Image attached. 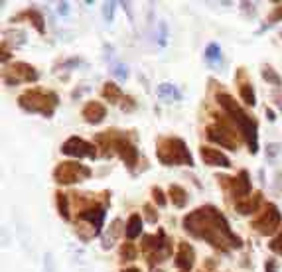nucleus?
<instances>
[{"instance_id": "obj_1", "label": "nucleus", "mask_w": 282, "mask_h": 272, "mask_svg": "<svg viewBox=\"0 0 282 272\" xmlns=\"http://www.w3.org/2000/svg\"><path fill=\"white\" fill-rule=\"evenodd\" d=\"M184 227L191 235L209 240L213 246H221L223 237L229 240L231 246H237V248L241 246V238L231 233L225 217L213 207H201V209H195L193 213H189L184 219Z\"/></svg>"}, {"instance_id": "obj_2", "label": "nucleus", "mask_w": 282, "mask_h": 272, "mask_svg": "<svg viewBox=\"0 0 282 272\" xmlns=\"http://www.w3.org/2000/svg\"><path fill=\"white\" fill-rule=\"evenodd\" d=\"M217 101L219 104L231 114V118L235 120V124L239 126V130L243 132L245 136V140H247V144H249V150H251L252 154H256V150H258V140H256V124L252 122L251 118L245 114V110L235 102V99L231 97V95H227V93H221L217 95Z\"/></svg>"}, {"instance_id": "obj_3", "label": "nucleus", "mask_w": 282, "mask_h": 272, "mask_svg": "<svg viewBox=\"0 0 282 272\" xmlns=\"http://www.w3.org/2000/svg\"><path fill=\"white\" fill-rule=\"evenodd\" d=\"M158 160L164 166H193V158L182 138H164L158 144Z\"/></svg>"}, {"instance_id": "obj_4", "label": "nucleus", "mask_w": 282, "mask_h": 272, "mask_svg": "<svg viewBox=\"0 0 282 272\" xmlns=\"http://www.w3.org/2000/svg\"><path fill=\"white\" fill-rule=\"evenodd\" d=\"M20 106L28 112H38L44 116L54 114L56 106H58V95L52 91H42V89H30L24 95H20Z\"/></svg>"}, {"instance_id": "obj_5", "label": "nucleus", "mask_w": 282, "mask_h": 272, "mask_svg": "<svg viewBox=\"0 0 282 272\" xmlns=\"http://www.w3.org/2000/svg\"><path fill=\"white\" fill-rule=\"evenodd\" d=\"M91 176V170L83 164L77 162H63L54 170V178L58 184H75V182H83Z\"/></svg>"}, {"instance_id": "obj_6", "label": "nucleus", "mask_w": 282, "mask_h": 272, "mask_svg": "<svg viewBox=\"0 0 282 272\" xmlns=\"http://www.w3.org/2000/svg\"><path fill=\"white\" fill-rule=\"evenodd\" d=\"M280 227V213L276 209V205L268 204L266 209L262 211V215L254 221V229L260 233V235H274Z\"/></svg>"}, {"instance_id": "obj_7", "label": "nucleus", "mask_w": 282, "mask_h": 272, "mask_svg": "<svg viewBox=\"0 0 282 272\" xmlns=\"http://www.w3.org/2000/svg\"><path fill=\"white\" fill-rule=\"evenodd\" d=\"M62 152L67 156H73V158H95L97 156L93 144L83 138H77V136H71L63 142Z\"/></svg>"}, {"instance_id": "obj_8", "label": "nucleus", "mask_w": 282, "mask_h": 272, "mask_svg": "<svg viewBox=\"0 0 282 272\" xmlns=\"http://www.w3.org/2000/svg\"><path fill=\"white\" fill-rule=\"evenodd\" d=\"M10 73H12V77H4V81L10 83V85H16V83H20V81L30 83V81H36V79H38L36 69L32 68V66H28V64H14L12 69H10Z\"/></svg>"}, {"instance_id": "obj_9", "label": "nucleus", "mask_w": 282, "mask_h": 272, "mask_svg": "<svg viewBox=\"0 0 282 272\" xmlns=\"http://www.w3.org/2000/svg\"><path fill=\"white\" fill-rule=\"evenodd\" d=\"M207 138L213 140V142H217L219 146L229 148V150H237V140L233 138V132L227 130L225 126H217V124L209 126L207 128Z\"/></svg>"}, {"instance_id": "obj_10", "label": "nucleus", "mask_w": 282, "mask_h": 272, "mask_svg": "<svg viewBox=\"0 0 282 272\" xmlns=\"http://www.w3.org/2000/svg\"><path fill=\"white\" fill-rule=\"evenodd\" d=\"M199 154H201V160H203V164H207V166H219V168H231V162H229V158L219 152L217 148H209V146H201V150H199Z\"/></svg>"}, {"instance_id": "obj_11", "label": "nucleus", "mask_w": 282, "mask_h": 272, "mask_svg": "<svg viewBox=\"0 0 282 272\" xmlns=\"http://www.w3.org/2000/svg\"><path fill=\"white\" fill-rule=\"evenodd\" d=\"M81 114H83V118H85L89 124H99V122L105 120V116H107V108H105L103 102L89 101L85 106H83Z\"/></svg>"}, {"instance_id": "obj_12", "label": "nucleus", "mask_w": 282, "mask_h": 272, "mask_svg": "<svg viewBox=\"0 0 282 272\" xmlns=\"http://www.w3.org/2000/svg\"><path fill=\"white\" fill-rule=\"evenodd\" d=\"M115 148H117L119 156L125 160L126 166H128V168H134V164H136V160H138L136 148H134L126 138H117V140H115Z\"/></svg>"}, {"instance_id": "obj_13", "label": "nucleus", "mask_w": 282, "mask_h": 272, "mask_svg": "<svg viewBox=\"0 0 282 272\" xmlns=\"http://www.w3.org/2000/svg\"><path fill=\"white\" fill-rule=\"evenodd\" d=\"M176 266L182 270H189L193 266V248L189 246L188 242H182L176 254Z\"/></svg>"}, {"instance_id": "obj_14", "label": "nucleus", "mask_w": 282, "mask_h": 272, "mask_svg": "<svg viewBox=\"0 0 282 272\" xmlns=\"http://www.w3.org/2000/svg\"><path fill=\"white\" fill-rule=\"evenodd\" d=\"M79 217L83 221H89L91 225H95V233L99 235L101 227H103V221H105V209L103 207H95V209H87V211H81Z\"/></svg>"}, {"instance_id": "obj_15", "label": "nucleus", "mask_w": 282, "mask_h": 272, "mask_svg": "<svg viewBox=\"0 0 282 272\" xmlns=\"http://www.w3.org/2000/svg\"><path fill=\"white\" fill-rule=\"evenodd\" d=\"M233 194L235 198H245L251 194V182H249V174L247 172H241L237 182H235V188H233Z\"/></svg>"}, {"instance_id": "obj_16", "label": "nucleus", "mask_w": 282, "mask_h": 272, "mask_svg": "<svg viewBox=\"0 0 282 272\" xmlns=\"http://www.w3.org/2000/svg\"><path fill=\"white\" fill-rule=\"evenodd\" d=\"M140 231H142V217L134 213V215H130L128 221H126L125 235H126V238H136L140 235Z\"/></svg>"}, {"instance_id": "obj_17", "label": "nucleus", "mask_w": 282, "mask_h": 272, "mask_svg": "<svg viewBox=\"0 0 282 272\" xmlns=\"http://www.w3.org/2000/svg\"><path fill=\"white\" fill-rule=\"evenodd\" d=\"M170 200H172V204L176 205V207H186L188 204V194H186V190L184 188H180V186H170Z\"/></svg>"}, {"instance_id": "obj_18", "label": "nucleus", "mask_w": 282, "mask_h": 272, "mask_svg": "<svg viewBox=\"0 0 282 272\" xmlns=\"http://www.w3.org/2000/svg\"><path fill=\"white\" fill-rule=\"evenodd\" d=\"M103 97L109 99V102H119L123 99V91H121V87L115 85V83H105V87H103Z\"/></svg>"}, {"instance_id": "obj_19", "label": "nucleus", "mask_w": 282, "mask_h": 272, "mask_svg": "<svg viewBox=\"0 0 282 272\" xmlns=\"http://www.w3.org/2000/svg\"><path fill=\"white\" fill-rule=\"evenodd\" d=\"M156 95L160 99H164L166 102H170L172 99H178V97H180V93L176 91V87L170 85V83H162L156 89Z\"/></svg>"}, {"instance_id": "obj_20", "label": "nucleus", "mask_w": 282, "mask_h": 272, "mask_svg": "<svg viewBox=\"0 0 282 272\" xmlns=\"http://www.w3.org/2000/svg\"><path fill=\"white\" fill-rule=\"evenodd\" d=\"M205 60L209 64H219L221 62V48L217 44H209L205 50Z\"/></svg>"}, {"instance_id": "obj_21", "label": "nucleus", "mask_w": 282, "mask_h": 272, "mask_svg": "<svg viewBox=\"0 0 282 272\" xmlns=\"http://www.w3.org/2000/svg\"><path fill=\"white\" fill-rule=\"evenodd\" d=\"M111 73H113L115 77H119V79H126V77H128L126 66H125V64H121V62H115V64H111Z\"/></svg>"}, {"instance_id": "obj_22", "label": "nucleus", "mask_w": 282, "mask_h": 272, "mask_svg": "<svg viewBox=\"0 0 282 272\" xmlns=\"http://www.w3.org/2000/svg\"><path fill=\"white\" fill-rule=\"evenodd\" d=\"M58 209H60V215L63 219H69V205H67L65 194H58Z\"/></svg>"}, {"instance_id": "obj_23", "label": "nucleus", "mask_w": 282, "mask_h": 272, "mask_svg": "<svg viewBox=\"0 0 282 272\" xmlns=\"http://www.w3.org/2000/svg\"><path fill=\"white\" fill-rule=\"evenodd\" d=\"M241 99L247 102V104H251V106H254V91L251 89V85H243L241 87Z\"/></svg>"}, {"instance_id": "obj_24", "label": "nucleus", "mask_w": 282, "mask_h": 272, "mask_svg": "<svg viewBox=\"0 0 282 272\" xmlns=\"http://www.w3.org/2000/svg\"><path fill=\"white\" fill-rule=\"evenodd\" d=\"M262 77H264L266 81H270L272 85H276V87H278V85L282 83V79L278 77V75H276V73H274V69H270V68L262 69Z\"/></svg>"}, {"instance_id": "obj_25", "label": "nucleus", "mask_w": 282, "mask_h": 272, "mask_svg": "<svg viewBox=\"0 0 282 272\" xmlns=\"http://www.w3.org/2000/svg\"><path fill=\"white\" fill-rule=\"evenodd\" d=\"M121 254H123L125 260H134V258H136V248H134L130 242H125L123 248H121Z\"/></svg>"}, {"instance_id": "obj_26", "label": "nucleus", "mask_w": 282, "mask_h": 272, "mask_svg": "<svg viewBox=\"0 0 282 272\" xmlns=\"http://www.w3.org/2000/svg\"><path fill=\"white\" fill-rule=\"evenodd\" d=\"M28 16L32 18V24L36 26V30L42 34V32H44V24H42V16H40V12L32 10V12H28Z\"/></svg>"}, {"instance_id": "obj_27", "label": "nucleus", "mask_w": 282, "mask_h": 272, "mask_svg": "<svg viewBox=\"0 0 282 272\" xmlns=\"http://www.w3.org/2000/svg\"><path fill=\"white\" fill-rule=\"evenodd\" d=\"M258 202H260V200L256 198V200H254L252 204H251V202H247V204H237V209H239L241 213H245V215H247V213H252V211L256 209V205H258Z\"/></svg>"}, {"instance_id": "obj_28", "label": "nucleus", "mask_w": 282, "mask_h": 272, "mask_svg": "<svg viewBox=\"0 0 282 272\" xmlns=\"http://www.w3.org/2000/svg\"><path fill=\"white\" fill-rule=\"evenodd\" d=\"M115 2H107L105 6H103V16H105V20L107 22H113V14H115Z\"/></svg>"}, {"instance_id": "obj_29", "label": "nucleus", "mask_w": 282, "mask_h": 272, "mask_svg": "<svg viewBox=\"0 0 282 272\" xmlns=\"http://www.w3.org/2000/svg\"><path fill=\"white\" fill-rule=\"evenodd\" d=\"M152 196H154V202H156L160 207H164V205H166V198H164V194H162V190H160V188H154V190H152Z\"/></svg>"}, {"instance_id": "obj_30", "label": "nucleus", "mask_w": 282, "mask_h": 272, "mask_svg": "<svg viewBox=\"0 0 282 272\" xmlns=\"http://www.w3.org/2000/svg\"><path fill=\"white\" fill-rule=\"evenodd\" d=\"M158 28H160L158 42H160V46H166V36H168V32H166V24H164V22H160V24H158Z\"/></svg>"}, {"instance_id": "obj_31", "label": "nucleus", "mask_w": 282, "mask_h": 272, "mask_svg": "<svg viewBox=\"0 0 282 272\" xmlns=\"http://www.w3.org/2000/svg\"><path fill=\"white\" fill-rule=\"evenodd\" d=\"M270 248L274 250V252H278V254H282V235L280 237H276L272 242H270Z\"/></svg>"}, {"instance_id": "obj_32", "label": "nucleus", "mask_w": 282, "mask_h": 272, "mask_svg": "<svg viewBox=\"0 0 282 272\" xmlns=\"http://www.w3.org/2000/svg\"><path fill=\"white\" fill-rule=\"evenodd\" d=\"M280 18H282V6H278V8H276V10L272 12V16H270V22L274 24V22H278Z\"/></svg>"}, {"instance_id": "obj_33", "label": "nucleus", "mask_w": 282, "mask_h": 272, "mask_svg": "<svg viewBox=\"0 0 282 272\" xmlns=\"http://www.w3.org/2000/svg\"><path fill=\"white\" fill-rule=\"evenodd\" d=\"M264 270L266 272H276V262L270 258V260H266V264H264Z\"/></svg>"}, {"instance_id": "obj_34", "label": "nucleus", "mask_w": 282, "mask_h": 272, "mask_svg": "<svg viewBox=\"0 0 282 272\" xmlns=\"http://www.w3.org/2000/svg\"><path fill=\"white\" fill-rule=\"evenodd\" d=\"M58 12H60V14H63V16H65V14H69V4H67V2L58 4Z\"/></svg>"}, {"instance_id": "obj_35", "label": "nucleus", "mask_w": 282, "mask_h": 272, "mask_svg": "<svg viewBox=\"0 0 282 272\" xmlns=\"http://www.w3.org/2000/svg\"><path fill=\"white\" fill-rule=\"evenodd\" d=\"M144 211H146V215H148V221H150V223H154V221L158 219V215H154V213H152V209H150L148 205L144 207Z\"/></svg>"}, {"instance_id": "obj_36", "label": "nucleus", "mask_w": 282, "mask_h": 272, "mask_svg": "<svg viewBox=\"0 0 282 272\" xmlns=\"http://www.w3.org/2000/svg\"><path fill=\"white\" fill-rule=\"evenodd\" d=\"M123 272H140L138 268H126V270H123Z\"/></svg>"}]
</instances>
